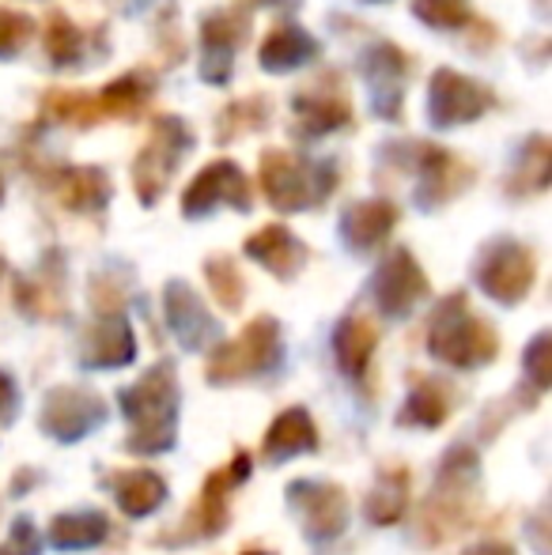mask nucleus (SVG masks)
<instances>
[{
  "mask_svg": "<svg viewBox=\"0 0 552 555\" xmlns=\"http://www.w3.org/2000/svg\"><path fill=\"white\" fill-rule=\"evenodd\" d=\"M121 412L129 420L126 450L159 453L178 439V378L175 366L159 363L137 382L121 389Z\"/></svg>",
  "mask_w": 552,
  "mask_h": 555,
  "instance_id": "obj_1",
  "label": "nucleus"
},
{
  "mask_svg": "<svg viewBox=\"0 0 552 555\" xmlns=\"http://www.w3.org/2000/svg\"><path fill=\"white\" fill-rule=\"evenodd\" d=\"M427 348L442 363L473 371V366L492 363L496 351H500V336H496V330L485 318L470 314L465 295H450L435 310L432 330H427Z\"/></svg>",
  "mask_w": 552,
  "mask_h": 555,
  "instance_id": "obj_2",
  "label": "nucleus"
},
{
  "mask_svg": "<svg viewBox=\"0 0 552 555\" xmlns=\"http://www.w3.org/2000/svg\"><path fill=\"white\" fill-rule=\"evenodd\" d=\"M251 468H254L251 453L235 450L231 465L208 473V480H205V488H201L193 511L185 514L175 529H170V537H159L155 544H163V548H182V544H197V541H208V537L223 533L228 521H231V491L251 476Z\"/></svg>",
  "mask_w": 552,
  "mask_h": 555,
  "instance_id": "obj_3",
  "label": "nucleus"
},
{
  "mask_svg": "<svg viewBox=\"0 0 552 555\" xmlns=\"http://www.w3.org/2000/svg\"><path fill=\"white\" fill-rule=\"evenodd\" d=\"M284 344H280V325L269 314L254 318L231 344H216L208 359V382L213 386H235L246 378H269L280 366Z\"/></svg>",
  "mask_w": 552,
  "mask_h": 555,
  "instance_id": "obj_4",
  "label": "nucleus"
},
{
  "mask_svg": "<svg viewBox=\"0 0 552 555\" xmlns=\"http://www.w3.org/2000/svg\"><path fill=\"white\" fill-rule=\"evenodd\" d=\"M193 144L190 129H185L178 117H159L152 129V140L140 147L137 163H133V185H137V197L144 205H155L167 190L170 175L178 170L182 163V152Z\"/></svg>",
  "mask_w": 552,
  "mask_h": 555,
  "instance_id": "obj_5",
  "label": "nucleus"
},
{
  "mask_svg": "<svg viewBox=\"0 0 552 555\" xmlns=\"http://www.w3.org/2000/svg\"><path fill=\"white\" fill-rule=\"evenodd\" d=\"M534 276H538V261L518 242H496L477 264V284L485 287L488 299L503 302V307L523 302L534 287Z\"/></svg>",
  "mask_w": 552,
  "mask_h": 555,
  "instance_id": "obj_6",
  "label": "nucleus"
},
{
  "mask_svg": "<svg viewBox=\"0 0 552 555\" xmlns=\"http://www.w3.org/2000/svg\"><path fill=\"white\" fill-rule=\"evenodd\" d=\"M103 420H106V404L99 393H91L84 386H57L46 397L38 427L57 442H80L84 435L103 427Z\"/></svg>",
  "mask_w": 552,
  "mask_h": 555,
  "instance_id": "obj_7",
  "label": "nucleus"
},
{
  "mask_svg": "<svg viewBox=\"0 0 552 555\" xmlns=\"http://www.w3.org/2000/svg\"><path fill=\"white\" fill-rule=\"evenodd\" d=\"M287 503L299 514L303 529H307V541H337L348 529V495L337 483L325 480H295L287 488Z\"/></svg>",
  "mask_w": 552,
  "mask_h": 555,
  "instance_id": "obj_8",
  "label": "nucleus"
},
{
  "mask_svg": "<svg viewBox=\"0 0 552 555\" xmlns=\"http://www.w3.org/2000/svg\"><path fill=\"white\" fill-rule=\"evenodd\" d=\"M261 185L277 212H299V208L318 205L314 193V167L299 163L292 152H266L261 155Z\"/></svg>",
  "mask_w": 552,
  "mask_h": 555,
  "instance_id": "obj_9",
  "label": "nucleus"
},
{
  "mask_svg": "<svg viewBox=\"0 0 552 555\" xmlns=\"http://www.w3.org/2000/svg\"><path fill=\"white\" fill-rule=\"evenodd\" d=\"M251 201H254V193H251L246 175L235 167V163L220 159V163H213V167H205L190 185H185L182 212L205 216V212H213L216 205H231V208H239V212H246Z\"/></svg>",
  "mask_w": 552,
  "mask_h": 555,
  "instance_id": "obj_10",
  "label": "nucleus"
},
{
  "mask_svg": "<svg viewBox=\"0 0 552 555\" xmlns=\"http://www.w3.org/2000/svg\"><path fill=\"white\" fill-rule=\"evenodd\" d=\"M492 106V95H488L480 83L465 80V76L450 73V68H439L432 76V95H427V117H432L439 129H454L462 121H473Z\"/></svg>",
  "mask_w": 552,
  "mask_h": 555,
  "instance_id": "obj_11",
  "label": "nucleus"
},
{
  "mask_svg": "<svg viewBox=\"0 0 552 555\" xmlns=\"http://www.w3.org/2000/svg\"><path fill=\"white\" fill-rule=\"evenodd\" d=\"M420 299H427L424 272H420V264L413 261L409 249H394V254L378 264V276H375L378 310L390 318H401V314H409Z\"/></svg>",
  "mask_w": 552,
  "mask_h": 555,
  "instance_id": "obj_12",
  "label": "nucleus"
},
{
  "mask_svg": "<svg viewBox=\"0 0 552 555\" xmlns=\"http://www.w3.org/2000/svg\"><path fill=\"white\" fill-rule=\"evenodd\" d=\"M163 302H167L170 330H175V336L185 344V348H205L208 340L220 336V325L213 322V314L201 307V299L193 295V287H185L182 280H170Z\"/></svg>",
  "mask_w": 552,
  "mask_h": 555,
  "instance_id": "obj_13",
  "label": "nucleus"
},
{
  "mask_svg": "<svg viewBox=\"0 0 552 555\" xmlns=\"http://www.w3.org/2000/svg\"><path fill=\"white\" fill-rule=\"evenodd\" d=\"M137 356L133 344V330H129L126 318L114 310V314H103L95 325L84 336V366L91 371H111V366H126L129 359Z\"/></svg>",
  "mask_w": 552,
  "mask_h": 555,
  "instance_id": "obj_14",
  "label": "nucleus"
},
{
  "mask_svg": "<svg viewBox=\"0 0 552 555\" xmlns=\"http://www.w3.org/2000/svg\"><path fill=\"white\" fill-rule=\"evenodd\" d=\"M318 450V427L310 420L307 409H287L273 420V427L266 431L261 442V461L266 465H284V461L299 457V453H314Z\"/></svg>",
  "mask_w": 552,
  "mask_h": 555,
  "instance_id": "obj_15",
  "label": "nucleus"
},
{
  "mask_svg": "<svg viewBox=\"0 0 552 555\" xmlns=\"http://www.w3.org/2000/svg\"><path fill=\"white\" fill-rule=\"evenodd\" d=\"M246 254H251L254 261L261 264V269H269L280 280H292L295 272L307 264V257H310L307 246H303V242L295 238L287 227H280V223L261 227L254 238H246Z\"/></svg>",
  "mask_w": 552,
  "mask_h": 555,
  "instance_id": "obj_16",
  "label": "nucleus"
},
{
  "mask_svg": "<svg viewBox=\"0 0 552 555\" xmlns=\"http://www.w3.org/2000/svg\"><path fill=\"white\" fill-rule=\"evenodd\" d=\"M454 401H458V389L450 386L447 378H416L413 389H409V401H406V409H401L398 424L435 431V427H442L450 420Z\"/></svg>",
  "mask_w": 552,
  "mask_h": 555,
  "instance_id": "obj_17",
  "label": "nucleus"
},
{
  "mask_svg": "<svg viewBox=\"0 0 552 555\" xmlns=\"http://www.w3.org/2000/svg\"><path fill=\"white\" fill-rule=\"evenodd\" d=\"M106 483L129 518H147L167 503V480L152 468H121Z\"/></svg>",
  "mask_w": 552,
  "mask_h": 555,
  "instance_id": "obj_18",
  "label": "nucleus"
},
{
  "mask_svg": "<svg viewBox=\"0 0 552 555\" xmlns=\"http://www.w3.org/2000/svg\"><path fill=\"white\" fill-rule=\"evenodd\" d=\"M394 223H398V208L390 201H360L345 212L341 234L352 249H371L394 231Z\"/></svg>",
  "mask_w": 552,
  "mask_h": 555,
  "instance_id": "obj_19",
  "label": "nucleus"
},
{
  "mask_svg": "<svg viewBox=\"0 0 552 555\" xmlns=\"http://www.w3.org/2000/svg\"><path fill=\"white\" fill-rule=\"evenodd\" d=\"M111 537V521L103 511H73V514H57L50 521V544L61 552H84L95 548Z\"/></svg>",
  "mask_w": 552,
  "mask_h": 555,
  "instance_id": "obj_20",
  "label": "nucleus"
},
{
  "mask_svg": "<svg viewBox=\"0 0 552 555\" xmlns=\"http://www.w3.org/2000/svg\"><path fill=\"white\" fill-rule=\"evenodd\" d=\"M473 170L465 163H458L442 147H424V193H420V205H442L458 190H465Z\"/></svg>",
  "mask_w": 552,
  "mask_h": 555,
  "instance_id": "obj_21",
  "label": "nucleus"
},
{
  "mask_svg": "<svg viewBox=\"0 0 552 555\" xmlns=\"http://www.w3.org/2000/svg\"><path fill=\"white\" fill-rule=\"evenodd\" d=\"M378 344V330L368 322V318H345L333 333V348H337V366L348 374V378H363L371 356H375Z\"/></svg>",
  "mask_w": 552,
  "mask_h": 555,
  "instance_id": "obj_22",
  "label": "nucleus"
},
{
  "mask_svg": "<svg viewBox=\"0 0 552 555\" xmlns=\"http://www.w3.org/2000/svg\"><path fill=\"white\" fill-rule=\"evenodd\" d=\"M295 117L307 132H325V129H337V125H348V99L345 88H333V91H299L295 99Z\"/></svg>",
  "mask_w": 552,
  "mask_h": 555,
  "instance_id": "obj_23",
  "label": "nucleus"
},
{
  "mask_svg": "<svg viewBox=\"0 0 552 555\" xmlns=\"http://www.w3.org/2000/svg\"><path fill=\"white\" fill-rule=\"evenodd\" d=\"M147 95H152V80L147 76H121V80L106 83L103 91H95V111H99V121L103 117H133L144 111Z\"/></svg>",
  "mask_w": 552,
  "mask_h": 555,
  "instance_id": "obj_24",
  "label": "nucleus"
},
{
  "mask_svg": "<svg viewBox=\"0 0 552 555\" xmlns=\"http://www.w3.org/2000/svg\"><path fill=\"white\" fill-rule=\"evenodd\" d=\"M409 503V473L406 468H390V473L378 476V483L368 491V521L375 526H394L401 521Z\"/></svg>",
  "mask_w": 552,
  "mask_h": 555,
  "instance_id": "obj_25",
  "label": "nucleus"
},
{
  "mask_svg": "<svg viewBox=\"0 0 552 555\" xmlns=\"http://www.w3.org/2000/svg\"><path fill=\"white\" fill-rule=\"evenodd\" d=\"M314 38L303 35L299 27H277L273 35L261 42V65L269 68V73H287V68L303 65L307 57H314Z\"/></svg>",
  "mask_w": 552,
  "mask_h": 555,
  "instance_id": "obj_26",
  "label": "nucleus"
},
{
  "mask_svg": "<svg viewBox=\"0 0 552 555\" xmlns=\"http://www.w3.org/2000/svg\"><path fill=\"white\" fill-rule=\"evenodd\" d=\"M106 175L95 167H73L61 170V205L73 212H91L106 201Z\"/></svg>",
  "mask_w": 552,
  "mask_h": 555,
  "instance_id": "obj_27",
  "label": "nucleus"
},
{
  "mask_svg": "<svg viewBox=\"0 0 552 555\" xmlns=\"http://www.w3.org/2000/svg\"><path fill=\"white\" fill-rule=\"evenodd\" d=\"M205 272H208V284H213L216 302H220L223 310L243 307L246 284H243V272H239V264L231 261V257H208Z\"/></svg>",
  "mask_w": 552,
  "mask_h": 555,
  "instance_id": "obj_28",
  "label": "nucleus"
},
{
  "mask_svg": "<svg viewBox=\"0 0 552 555\" xmlns=\"http://www.w3.org/2000/svg\"><path fill=\"white\" fill-rule=\"evenodd\" d=\"M46 53H50L57 65L80 57V30L65 20V15H53L50 27H46Z\"/></svg>",
  "mask_w": 552,
  "mask_h": 555,
  "instance_id": "obj_29",
  "label": "nucleus"
},
{
  "mask_svg": "<svg viewBox=\"0 0 552 555\" xmlns=\"http://www.w3.org/2000/svg\"><path fill=\"white\" fill-rule=\"evenodd\" d=\"M416 15L432 27L458 30L470 20V0H416Z\"/></svg>",
  "mask_w": 552,
  "mask_h": 555,
  "instance_id": "obj_30",
  "label": "nucleus"
},
{
  "mask_svg": "<svg viewBox=\"0 0 552 555\" xmlns=\"http://www.w3.org/2000/svg\"><path fill=\"white\" fill-rule=\"evenodd\" d=\"M30 35H35V23H30L27 15L0 8V57H12V53H20L23 46L30 42Z\"/></svg>",
  "mask_w": 552,
  "mask_h": 555,
  "instance_id": "obj_31",
  "label": "nucleus"
},
{
  "mask_svg": "<svg viewBox=\"0 0 552 555\" xmlns=\"http://www.w3.org/2000/svg\"><path fill=\"white\" fill-rule=\"evenodd\" d=\"M0 555H42V537H38V526L30 518H15L8 541L0 544Z\"/></svg>",
  "mask_w": 552,
  "mask_h": 555,
  "instance_id": "obj_32",
  "label": "nucleus"
},
{
  "mask_svg": "<svg viewBox=\"0 0 552 555\" xmlns=\"http://www.w3.org/2000/svg\"><path fill=\"white\" fill-rule=\"evenodd\" d=\"M545 356H549V333H541L538 340L530 344V351H526V371H530V378H534V386H538V389L549 386Z\"/></svg>",
  "mask_w": 552,
  "mask_h": 555,
  "instance_id": "obj_33",
  "label": "nucleus"
},
{
  "mask_svg": "<svg viewBox=\"0 0 552 555\" xmlns=\"http://www.w3.org/2000/svg\"><path fill=\"white\" fill-rule=\"evenodd\" d=\"M20 412V389H15L12 374L0 371V424H12Z\"/></svg>",
  "mask_w": 552,
  "mask_h": 555,
  "instance_id": "obj_34",
  "label": "nucleus"
},
{
  "mask_svg": "<svg viewBox=\"0 0 552 555\" xmlns=\"http://www.w3.org/2000/svg\"><path fill=\"white\" fill-rule=\"evenodd\" d=\"M465 555H515V548L503 541H480V544H473V548H465Z\"/></svg>",
  "mask_w": 552,
  "mask_h": 555,
  "instance_id": "obj_35",
  "label": "nucleus"
},
{
  "mask_svg": "<svg viewBox=\"0 0 552 555\" xmlns=\"http://www.w3.org/2000/svg\"><path fill=\"white\" fill-rule=\"evenodd\" d=\"M243 555H269V552H261V548H246Z\"/></svg>",
  "mask_w": 552,
  "mask_h": 555,
  "instance_id": "obj_36",
  "label": "nucleus"
},
{
  "mask_svg": "<svg viewBox=\"0 0 552 555\" xmlns=\"http://www.w3.org/2000/svg\"><path fill=\"white\" fill-rule=\"evenodd\" d=\"M0 276H4V261H0Z\"/></svg>",
  "mask_w": 552,
  "mask_h": 555,
  "instance_id": "obj_37",
  "label": "nucleus"
}]
</instances>
